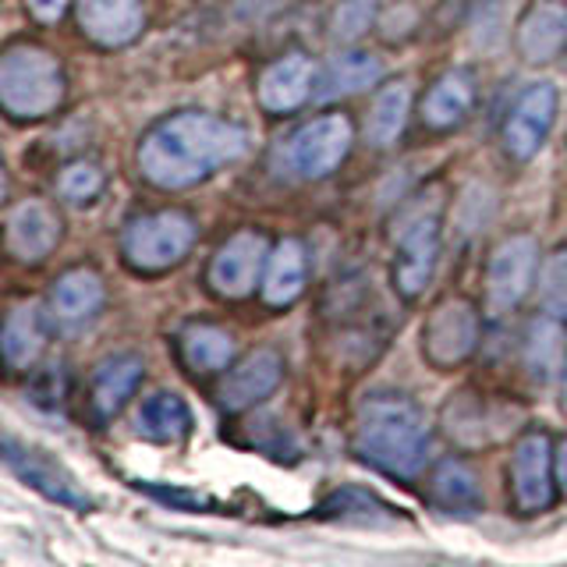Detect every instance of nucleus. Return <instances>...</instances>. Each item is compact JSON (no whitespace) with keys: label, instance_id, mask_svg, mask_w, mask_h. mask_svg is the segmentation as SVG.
<instances>
[{"label":"nucleus","instance_id":"1","mask_svg":"<svg viewBox=\"0 0 567 567\" xmlns=\"http://www.w3.org/2000/svg\"><path fill=\"white\" fill-rule=\"evenodd\" d=\"M248 150V135L235 121L206 111H177L159 117L138 138V174L156 188H192L217 174L224 164Z\"/></svg>","mask_w":567,"mask_h":567},{"label":"nucleus","instance_id":"2","mask_svg":"<svg viewBox=\"0 0 567 567\" xmlns=\"http://www.w3.org/2000/svg\"><path fill=\"white\" fill-rule=\"evenodd\" d=\"M351 447L365 465L412 478L425 468L433 430L422 408L404 394H369L354 415Z\"/></svg>","mask_w":567,"mask_h":567},{"label":"nucleus","instance_id":"3","mask_svg":"<svg viewBox=\"0 0 567 567\" xmlns=\"http://www.w3.org/2000/svg\"><path fill=\"white\" fill-rule=\"evenodd\" d=\"M64 100V71L50 50L18 43L0 58V103L14 121H40Z\"/></svg>","mask_w":567,"mask_h":567},{"label":"nucleus","instance_id":"4","mask_svg":"<svg viewBox=\"0 0 567 567\" xmlns=\"http://www.w3.org/2000/svg\"><path fill=\"white\" fill-rule=\"evenodd\" d=\"M192 241L195 224L188 213H142V217H132L121 230V256L135 274H164L188 256Z\"/></svg>","mask_w":567,"mask_h":567},{"label":"nucleus","instance_id":"5","mask_svg":"<svg viewBox=\"0 0 567 567\" xmlns=\"http://www.w3.org/2000/svg\"><path fill=\"white\" fill-rule=\"evenodd\" d=\"M354 128L344 114H323L288 138L284 146V159H288V171L301 182H319V177L333 174L344 164V156L351 150Z\"/></svg>","mask_w":567,"mask_h":567},{"label":"nucleus","instance_id":"6","mask_svg":"<svg viewBox=\"0 0 567 567\" xmlns=\"http://www.w3.org/2000/svg\"><path fill=\"white\" fill-rule=\"evenodd\" d=\"M398 259H394V288L404 298H419L436 274L440 262V213L415 209L394 230Z\"/></svg>","mask_w":567,"mask_h":567},{"label":"nucleus","instance_id":"7","mask_svg":"<svg viewBox=\"0 0 567 567\" xmlns=\"http://www.w3.org/2000/svg\"><path fill=\"white\" fill-rule=\"evenodd\" d=\"M554 121H557V89L554 82H532L525 85L518 96H514L511 111L504 117V128H501V142H504V153L511 159H525L536 156L549 132H554Z\"/></svg>","mask_w":567,"mask_h":567},{"label":"nucleus","instance_id":"8","mask_svg":"<svg viewBox=\"0 0 567 567\" xmlns=\"http://www.w3.org/2000/svg\"><path fill=\"white\" fill-rule=\"evenodd\" d=\"M4 461L25 486L43 493L47 501L71 507V511H93V496L79 486V478L50 451L35 447V443H22L18 436H4Z\"/></svg>","mask_w":567,"mask_h":567},{"label":"nucleus","instance_id":"9","mask_svg":"<svg viewBox=\"0 0 567 567\" xmlns=\"http://www.w3.org/2000/svg\"><path fill=\"white\" fill-rule=\"evenodd\" d=\"M478 330H483V323H478V312L472 301L465 298L443 301V306L430 312V319H425V327H422L425 362L436 369L461 365L478 348Z\"/></svg>","mask_w":567,"mask_h":567},{"label":"nucleus","instance_id":"10","mask_svg":"<svg viewBox=\"0 0 567 567\" xmlns=\"http://www.w3.org/2000/svg\"><path fill=\"white\" fill-rule=\"evenodd\" d=\"M536 266H539V245L528 235H511L496 245L489 256L486 270V306L489 312H511L522 306V298L536 284Z\"/></svg>","mask_w":567,"mask_h":567},{"label":"nucleus","instance_id":"11","mask_svg":"<svg viewBox=\"0 0 567 567\" xmlns=\"http://www.w3.org/2000/svg\"><path fill=\"white\" fill-rule=\"evenodd\" d=\"M266 259H270L266 238L256 235V230H238V235H230L217 248V256L209 259V270H206L209 291L230 301L248 298L256 291V284H262Z\"/></svg>","mask_w":567,"mask_h":567},{"label":"nucleus","instance_id":"12","mask_svg":"<svg viewBox=\"0 0 567 567\" xmlns=\"http://www.w3.org/2000/svg\"><path fill=\"white\" fill-rule=\"evenodd\" d=\"M554 443L546 433H528L514 443L511 454V489L522 514H543L554 504Z\"/></svg>","mask_w":567,"mask_h":567},{"label":"nucleus","instance_id":"13","mask_svg":"<svg viewBox=\"0 0 567 567\" xmlns=\"http://www.w3.org/2000/svg\"><path fill=\"white\" fill-rule=\"evenodd\" d=\"M284 380V359L274 348H256L248 351L238 365H230L224 377L217 398L224 412H248L256 408L262 398H270Z\"/></svg>","mask_w":567,"mask_h":567},{"label":"nucleus","instance_id":"14","mask_svg":"<svg viewBox=\"0 0 567 567\" xmlns=\"http://www.w3.org/2000/svg\"><path fill=\"white\" fill-rule=\"evenodd\" d=\"M316 89V68L306 53H284L270 68L259 75L256 96L262 103V111L270 114H291L301 103L312 96Z\"/></svg>","mask_w":567,"mask_h":567},{"label":"nucleus","instance_id":"15","mask_svg":"<svg viewBox=\"0 0 567 567\" xmlns=\"http://www.w3.org/2000/svg\"><path fill=\"white\" fill-rule=\"evenodd\" d=\"M75 18L89 40L106 50L128 47L146 22L142 0H75Z\"/></svg>","mask_w":567,"mask_h":567},{"label":"nucleus","instance_id":"16","mask_svg":"<svg viewBox=\"0 0 567 567\" xmlns=\"http://www.w3.org/2000/svg\"><path fill=\"white\" fill-rule=\"evenodd\" d=\"M61 241V217L43 199H25L8 213V248L14 259L40 262Z\"/></svg>","mask_w":567,"mask_h":567},{"label":"nucleus","instance_id":"17","mask_svg":"<svg viewBox=\"0 0 567 567\" xmlns=\"http://www.w3.org/2000/svg\"><path fill=\"white\" fill-rule=\"evenodd\" d=\"M380 79H383V64H380L377 53H369V50H341L316 75L312 96L319 103L359 96V93H365V89L377 85Z\"/></svg>","mask_w":567,"mask_h":567},{"label":"nucleus","instance_id":"18","mask_svg":"<svg viewBox=\"0 0 567 567\" xmlns=\"http://www.w3.org/2000/svg\"><path fill=\"white\" fill-rule=\"evenodd\" d=\"M142 365L138 354L124 351V354H111V359H103L93 372V386H89V404H93V415L100 422H111L128 398L138 390L142 383Z\"/></svg>","mask_w":567,"mask_h":567},{"label":"nucleus","instance_id":"19","mask_svg":"<svg viewBox=\"0 0 567 567\" xmlns=\"http://www.w3.org/2000/svg\"><path fill=\"white\" fill-rule=\"evenodd\" d=\"M567 47V4L560 0H543L532 4L518 22V50L528 64H546L560 58Z\"/></svg>","mask_w":567,"mask_h":567},{"label":"nucleus","instance_id":"20","mask_svg":"<svg viewBox=\"0 0 567 567\" xmlns=\"http://www.w3.org/2000/svg\"><path fill=\"white\" fill-rule=\"evenodd\" d=\"M306 274H309V259H306V245L298 238H284L270 248V259H266L262 270V301L274 309L291 306L306 291Z\"/></svg>","mask_w":567,"mask_h":567},{"label":"nucleus","instance_id":"21","mask_svg":"<svg viewBox=\"0 0 567 567\" xmlns=\"http://www.w3.org/2000/svg\"><path fill=\"white\" fill-rule=\"evenodd\" d=\"M472 103H475V79H472V71L454 68V71H447V75H440L433 82L430 93H425V100H422V124H430V128H436V132L457 128V124L472 114Z\"/></svg>","mask_w":567,"mask_h":567},{"label":"nucleus","instance_id":"22","mask_svg":"<svg viewBox=\"0 0 567 567\" xmlns=\"http://www.w3.org/2000/svg\"><path fill=\"white\" fill-rule=\"evenodd\" d=\"M103 298H106V291H103L100 274L79 266V270L61 274L58 284H53L50 312L68 327H82V323H89V319H96V312L103 309Z\"/></svg>","mask_w":567,"mask_h":567},{"label":"nucleus","instance_id":"23","mask_svg":"<svg viewBox=\"0 0 567 567\" xmlns=\"http://www.w3.org/2000/svg\"><path fill=\"white\" fill-rule=\"evenodd\" d=\"M430 496L440 511L457 514V518H472V514L486 507V496H483V486H478L475 472L457 457H447L436 465V472L430 478Z\"/></svg>","mask_w":567,"mask_h":567},{"label":"nucleus","instance_id":"24","mask_svg":"<svg viewBox=\"0 0 567 567\" xmlns=\"http://www.w3.org/2000/svg\"><path fill=\"white\" fill-rule=\"evenodd\" d=\"M177 354H182L185 369L192 372H220L235 359V337L213 323H188L177 333Z\"/></svg>","mask_w":567,"mask_h":567},{"label":"nucleus","instance_id":"25","mask_svg":"<svg viewBox=\"0 0 567 567\" xmlns=\"http://www.w3.org/2000/svg\"><path fill=\"white\" fill-rule=\"evenodd\" d=\"M564 319L557 316H543L532 319L525 330V369L532 372V380H554L557 372L567 365V337H564Z\"/></svg>","mask_w":567,"mask_h":567},{"label":"nucleus","instance_id":"26","mask_svg":"<svg viewBox=\"0 0 567 567\" xmlns=\"http://www.w3.org/2000/svg\"><path fill=\"white\" fill-rule=\"evenodd\" d=\"M135 430L153 443H182L192 433V412L171 390H156V394L142 401Z\"/></svg>","mask_w":567,"mask_h":567},{"label":"nucleus","instance_id":"27","mask_svg":"<svg viewBox=\"0 0 567 567\" xmlns=\"http://www.w3.org/2000/svg\"><path fill=\"white\" fill-rule=\"evenodd\" d=\"M47 348V319L35 306L14 309L4 319V359L11 369H29Z\"/></svg>","mask_w":567,"mask_h":567},{"label":"nucleus","instance_id":"28","mask_svg":"<svg viewBox=\"0 0 567 567\" xmlns=\"http://www.w3.org/2000/svg\"><path fill=\"white\" fill-rule=\"evenodd\" d=\"M408 106H412V89L404 82H394V85H383L377 100H372V111H369V121H365V135L372 146H394L398 135L404 132V121H408Z\"/></svg>","mask_w":567,"mask_h":567},{"label":"nucleus","instance_id":"29","mask_svg":"<svg viewBox=\"0 0 567 567\" xmlns=\"http://www.w3.org/2000/svg\"><path fill=\"white\" fill-rule=\"evenodd\" d=\"M319 514H323V518H341V522H386V518H394L377 493L359 489V486H344V489L330 493L327 501L319 504Z\"/></svg>","mask_w":567,"mask_h":567},{"label":"nucleus","instance_id":"30","mask_svg":"<svg viewBox=\"0 0 567 567\" xmlns=\"http://www.w3.org/2000/svg\"><path fill=\"white\" fill-rule=\"evenodd\" d=\"M377 22V0H341L330 14V40L354 43Z\"/></svg>","mask_w":567,"mask_h":567},{"label":"nucleus","instance_id":"31","mask_svg":"<svg viewBox=\"0 0 567 567\" xmlns=\"http://www.w3.org/2000/svg\"><path fill=\"white\" fill-rule=\"evenodd\" d=\"M539 301L549 316L567 319V248L546 256L539 270Z\"/></svg>","mask_w":567,"mask_h":567},{"label":"nucleus","instance_id":"32","mask_svg":"<svg viewBox=\"0 0 567 567\" xmlns=\"http://www.w3.org/2000/svg\"><path fill=\"white\" fill-rule=\"evenodd\" d=\"M58 188L68 203H93L96 195L103 192V171L96 164H89V159H75V164H68L58 177Z\"/></svg>","mask_w":567,"mask_h":567},{"label":"nucleus","instance_id":"33","mask_svg":"<svg viewBox=\"0 0 567 567\" xmlns=\"http://www.w3.org/2000/svg\"><path fill=\"white\" fill-rule=\"evenodd\" d=\"M138 489H146V493H153V496H159V501H167L182 511H213L217 507L206 493H195V489H177V486L167 489V486H156V483H138Z\"/></svg>","mask_w":567,"mask_h":567},{"label":"nucleus","instance_id":"34","mask_svg":"<svg viewBox=\"0 0 567 567\" xmlns=\"http://www.w3.org/2000/svg\"><path fill=\"white\" fill-rule=\"evenodd\" d=\"M71 0H25V8L32 11V18H40V22L53 25L61 22V14L68 11Z\"/></svg>","mask_w":567,"mask_h":567},{"label":"nucleus","instance_id":"35","mask_svg":"<svg viewBox=\"0 0 567 567\" xmlns=\"http://www.w3.org/2000/svg\"><path fill=\"white\" fill-rule=\"evenodd\" d=\"M554 468H557V486H560V493L567 496V440L557 443V451H554Z\"/></svg>","mask_w":567,"mask_h":567},{"label":"nucleus","instance_id":"36","mask_svg":"<svg viewBox=\"0 0 567 567\" xmlns=\"http://www.w3.org/2000/svg\"><path fill=\"white\" fill-rule=\"evenodd\" d=\"M564 408H567V365H564Z\"/></svg>","mask_w":567,"mask_h":567}]
</instances>
